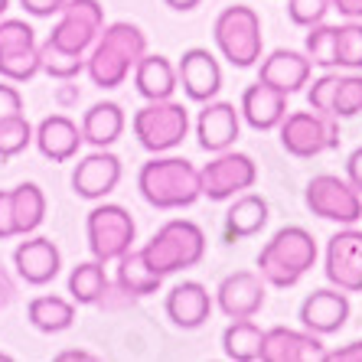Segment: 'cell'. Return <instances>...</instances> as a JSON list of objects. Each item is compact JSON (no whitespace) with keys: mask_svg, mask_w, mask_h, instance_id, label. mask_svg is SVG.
I'll return each instance as SVG.
<instances>
[{"mask_svg":"<svg viewBox=\"0 0 362 362\" xmlns=\"http://www.w3.org/2000/svg\"><path fill=\"white\" fill-rule=\"evenodd\" d=\"M147 52V36L141 26L118 20L108 23L92 42V49L85 56V72L98 88H118L127 82V76L134 72L141 56Z\"/></svg>","mask_w":362,"mask_h":362,"instance_id":"cell-1","label":"cell"},{"mask_svg":"<svg viewBox=\"0 0 362 362\" xmlns=\"http://www.w3.org/2000/svg\"><path fill=\"white\" fill-rule=\"evenodd\" d=\"M137 189L153 209H189L202 196L199 170L177 153H153L137 173Z\"/></svg>","mask_w":362,"mask_h":362,"instance_id":"cell-2","label":"cell"},{"mask_svg":"<svg viewBox=\"0 0 362 362\" xmlns=\"http://www.w3.org/2000/svg\"><path fill=\"white\" fill-rule=\"evenodd\" d=\"M317 258H320L317 238L303 226H284L262 245L255 264H258L264 284L287 291V287L300 284V278L317 264Z\"/></svg>","mask_w":362,"mask_h":362,"instance_id":"cell-3","label":"cell"},{"mask_svg":"<svg viewBox=\"0 0 362 362\" xmlns=\"http://www.w3.org/2000/svg\"><path fill=\"white\" fill-rule=\"evenodd\" d=\"M147 264L157 274H177V271L196 268L206 258V232L189 219H170L151 235V242L141 248Z\"/></svg>","mask_w":362,"mask_h":362,"instance_id":"cell-4","label":"cell"},{"mask_svg":"<svg viewBox=\"0 0 362 362\" xmlns=\"http://www.w3.org/2000/svg\"><path fill=\"white\" fill-rule=\"evenodd\" d=\"M212 40L216 49L222 52V59L235 69H252L258 66L264 52V36H262V17L255 13V7H226L212 23Z\"/></svg>","mask_w":362,"mask_h":362,"instance_id":"cell-5","label":"cell"},{"mask_svg":"<svg viewBox=\"0 0 362 362\" xmlns=\"http://www.w3.org/2000/svg\"><path fill=\"white\" fill-rule=\"evenodd\" d=\"M134 137L144 151L151 153H170L189 134V111L183 101L163 98V101H147L144 108L134 111L131 118Z\"/></svg>","mask_w":362,"mask_h":362,"instance_id":"cell-6","label":"cell"},{"mask_svg":"<svg viewBox=\"0 0 362 362\" xmlns=\"http://www.w3.org/2000/svg\"><path fill=\"white\" fill-rule=\"evenodd\" d=\"M85 235H88L92 258H98L105 264H115L121 255L134 248L137 226L124 206H118V202H98L88 212V219H85Z\"/></svg>","mask_w":362,"mask_h":362,"instance_id":"cell-7","label":"cell"},{"mask_svg":"<svg viewBox=\"0 0 362 362\" xmlns=\"http://www.w3.org/2000/svg\"><path fill=\"white\" fill-rule=\"evenodd\" d=\"M281 147L297 160H310L320 153L339 147V124L333 115L320 111H287L284 121L278 124Z\"/></svg>","mask_w":362,"mask_h":362,"instance_id":"cell-8","label":"cell"},{"mask_svg":"<svg viewBox=\"0 0 362 362\" xmlns=\"http://www.w3.org/2000/svg\"><path fill=\"white\" fill-rule=\"evenodd\" d=\"M303 202L317 219L337 222V226H356L362 219V193L337 173H317L313 180H307Z\"/></svg>","mask_w":362,"mask_h":362,"instance_id":"cell-9","label":"cell"},{"mask_svg":"<svg viewBox=\"0 0 362 362\" xmlns=\"http://www.w3.org/2000/svg\"><path fill=\"white\" fill-rule=\"evenodd\" d=\"M40 76V42L26 20L0 17V78L26 85Z\"/></svg>","mask_w":362,"mask_h":362,"instance_id":"cell-10","label":"cell"},{"mask_svg":"<svg viewBox=\"0 0 362 362\" xmlns=\"http://www.w3.org/2000/svg\"><path fill=\"white\" fill-rule=\"evenodd\" d=\"M258 183V163L242 151H222L212 153V160L199 170V186L202 196L209 202H226L232 196L245 193Z\"/></svg>","mask_w":362,"mask_h":362,"instance_id":"cell-11","label":"cell"},{"mask_svg":"<svg viewBox=\"0 0 362 362\" xmlns=\"http://www.w3.org/2000/svg\"><path fill=\"white\" fill-rule=\"evenodd\" d=\"M105 30V10L98 0H66L59 10V23L52 26L46 40L76 56H88L92 42Z\"/></svg>","mask_w":362,"mask_h":362,"instance_id":"cell-12","label":"cell"},{"mask_svg":"<svg viewBox=\"0 0 362 362\" xmlns=\"http://www.w3.org/2000/svg\"><path fill=\"white\" fill-rule=\"evenodd\" d=\"M323 274L346 294H362V228L343 226L329 235L323 252Z\"/></svg>","mask_w":362,"mask_h":362,"instance_id":"cell-13","label":"cell"},{"mask_svg":"<svg viewBox=\"0 0 362 362\" xmlns=\"http://www.w3.org/2000/svg\"><path fill=\"white\" fill-rule=\"evenodd\" d=\"M349 313H353L349 294L329 284L303 297L300 310H297V320H300L303 329H310L317 337H333V333H339L346 327Z\"/></svg>","mask_w":362,"mask_h":362,"instance_id":"cell-14","label":"cell"},{"mask_svg":"<svg viewBox=\"0 0 362 362\" xmlns=\"http://www.w3.org/2000/svg\"><path fill=\"white\" fill-rule=\"evenodd\" d=\"M216 307L226 313L228 320H242V317H255L262 313L264 297H268V284L258 271H235L226 274L216 287Z\"/></svg>","mask_w":362,"mask_h":362,"instance_id":"cell-15","label":"cell"},{"mask_svg":"<svg viewBox=\"0 0 362 362\" xmlns=\"http://www.w3.org/2000/svg\"><path fill=\"white\" fill-rule=\"evenodd\" d=\"M242 134V111L232 101H202V111L196 115V141L206 153H222L235 147Z\"/></svg>","mask_w":362,"mask_h":362,"instance_id":"cell-16","label":"cell"},{"mask_svg":"<svg viewBox=\"0 0 362 362\" xmlns=\"http://www.w3.org/2000/svg\"><path fill=\"white\" fill-rule=\"evenodd\" d=\"M262 362H327V346L303 327H271L264 329Z\"/></svg>","mask_w":362,"mask_h":362,"instance_id":"cell-17","label":"cell"},{"mask_svg":"<svg viewBox=\"0 0 362 362\" xmlns=\"http://www.w3.org/2000/svg\"><path fill=\"white\" fill-rule=\"evenodd\" d=\"M177 78H180L183 95L189 101H196V105L212 101L222 92V66H219V59H216L209 49H202V46H193V49H186L183 56H180Z\"/></svg>","mask_w":362,"mask_h":362,"instance_id":"cell-18","label":"cell"},{"mask_svg":"<svg viewBox=\"0 0 362 362\" xmlns=\"http://www.w3.org/2000/svg\"><path fill=\"white\" fill-rule=\"evenodd\" d=\"M13 268H17L20 281L33 287H42L49 281L59 278L62 271V252L59 245L46 235H26V242H20L13 248Z\"/></svg>","mask_w":362,"mask_h":362,"instance_id":"cell-19","label":"cell"},{"mask_svg":"<svg viewBox=\"0 0 362 362\" xmlns=\"http://www.w3.org/2000/svg\"><path fill=\"white\" fill-rule=\"evenodd\" d=\"M121 183V160L108 147H95V153L82 157L72 170V189L82 199H105L108 193H115V186Z\"/></svg>","mask_w":362,"mask_h":362,"instance_id":"cell-20","label":"cell"},{"mask_svg":"<svg viewBox=\"0 0 362 362\" xmlns=\"http://www.w3.org/2000/svg\"><path fill=\"white\" fill-rule=\"evenodd\" d=\"M313 62L307 59V52L297 49H274L258 59V82L271 85L284 95H294L310 85Z\"/></svg>","mask_w":362,"mask_h":362,"instance_id":"cell-21","label":"cell"},{"mask_svg":"<svg viewBox=\"0 0 362 362\" xmlns=\"http://www.w3.org/2000/svg\"><path fill=\"white\" fill-rule=\"evenodd\" d=\"M212 307H216V297L199 281H180L177 287H170L167 300H163L170 323L180 329H199L212 317Z\"/></svg>","mask_w":362,"mask_h":362,"instance_id":"cell-22","label":"cell"},{"mask_svg":"<svg viewBox=\"0 0 362 362\" xmlns=\"http://www.w3.org/2000/svg\"><path fill=\"white\" fill-rule=\"evenodd\" d=\"M33 141L46 160L66 163L78 153L85 137H82V127L69 118V115H49V118H42L33 127Z\"/></svg>","mask_w":362,"mask_h":362,"instance_id":"cell-23","label":"cell"},{"mask_svg":"<svg viewBox=\"0 0 362 362\" xmlns=\"http://www.w3.org/2000/svg\"><path fill=\"white\" fill-rule=\"evenodd\" d=\"M238 111H242L245 124L255 127V131H278V124L284 121V115L291 108H287L284 92H278V88H271L264 82H255L242 92Z\"/></svg>","mask_w":362,"mask_h":362,"instance_id":"cell-24","label":"cell"},{"mask_svg":"<svg viewBox=\"0 0 362 362\" xmlns=\"http://www.w3.org/2000/svg\"><path fill=\"white\" fill-rule=\"evenodd\" d=\"M268 199L258 193H238L232 196V206H228L226 212V226H222V232H226V242H242V238H252L258 235L264 226H268Z\"/></svg>","mask_w":362,"mask_h":362,"instance_id":"cell-25","label":"cell"},{"mask_svg":"<svg viewBox=\"0 0 362 362\" xmlns=\"http://www.w3.org/2000/svg\"><path fill=\"white\" fill-rule=\"evenodd\" d=\"M131 76H134V88L144 101L173 98V92L180 88L177 66H173L167 56H151V52H144Z\"/></svg>","mask_w":362,"mask_h":362,"instance_id":"cell-26","label":"cell"},{"mask_svg":"<svg viewBox=\"0 0 362 362\" xmlns=\"http://www.w3.org/2000/svg\"><path fill=\"white\" fill-rule=\"evenodd\" d=\"M115 264H118V268H115V287H118L124 297H151L160 291L163 274H157V271L147 264L141 248L124 252Z\"/></svg>","mask_w":362,"mask_h":362,"instance_id":"cell-27","label":"cell"},{"mask_svg":"<svg viewBox=\"0 0 362 362\" xmlns=\"http://www.w3.org/2000/svg\"><path fill=\"white\" fill-rule=\"evenodd\" d=\"M124 127H127V118L118 101H98V105H92V108L85 111L82 137L92 147H111V144L124 134Z\"/></svg>","mask_w":362,"mask_h":362,"instance_id":"cell-28","label":"cell"},{"mask_svg":"<svg viewBox=\"0 0 362 362\" xmlns=\"http://www.w3.org/2000/svg\"><path fill=\"white\" fill-rule=\"evenodd\" d=\"M26 317L40 333H62L76 323V300L59 294H40L30 300Z\"/></svg>","mask_w":362,"mask_h":362,"instance_id":"cell-29","label":"cell"},{"mask_svg":"<svg viewBox=\"0 0 362 362\" xmlns=\"http://www.w3.org/2000/svg\"><path fill=\"white\" fill-rule=\"evenodd\" d=\"M262 343H264V329L252 317L232 320L222 329V353L235 362H258L262 359Z\"/></svg>","mask_w":362,"mask_h":362,"instance_id":"cell-30","label":"cell"},{"mask_svg":"<svg viewBox=\"0 0 362 362\" xmlns=\"http://www.w3.org/2000/svg\"><path fill=\"white\" fill-rule=\"evenodd\" d=\"M10 202H13V228L17 235H33L46 219V193L36 183H20L10 189Z\"/></svg>","mask_w":362,"mask_h":362,"instance_id":"cell-31","label":"cell"},{"mask_svg":"<svg viewBox=\"0 0 362 362\" xmlns=\"http://www.w3.org/2000/svg\"><path fill=\"white\" fill-rule=\"evenodd\" d=\"M108 274H105V262L92 258V262H78L76 268L69 271V297L76 303H98L108 294Z\"/></svg>","mask_w":362,"mask_h":362,"instance_id":"cell-32","label":"cell"},{"mask_svg":"<svg viewBox=\"0 0 362 362\" xmlns=\"http://www.w3.org/2000/svg\"><path fill=\"white\" fill-rule=\"evenodd\" d=\"M40 72H46L49 78H59V82H72L85 72V56L76 52H66L59 46H52L49 40L40 42Z\"/></svg>","mask_w":362,"mask_h":362,"instance_id":"cell-33","label":"cell"},{"mask_svg":"<svg viewBox=\"0 0 362 362\" xmlns=\"http://www.w3.org/2000/svg\"><path fill=\"white\" fill-rule=\"evenodd\" d=\"M303 52H307V59H310L313 66L337 69V26H329V23L307 26Z\"/></svg>","mask_w":362,"mask_h":362,"instance_id":"cell-34","label":"cell"},{"mask_svg":"<svg viewBox=\"0 0 362 362\" xmlns=\"http://www.w3.org/2000/svg\"><path fill=\"white\" fill-rule=\"evenodd\" d=\"M33 144V124L26 115H7L0 118V160H13Z\"/></svg>","mask_w":362,"mask_h":362,"instance_id":"cell-35","label":"cell"},{"mask_svg":"<svg viewBox=\"0 0 362 362\" xmlns=\"http://www.w3.org/2000/svg\"><path fill=\"white\" fill-rule=\"evenodd\" d=\"M337 69H362V23L349 20V23L337 26Z\"/></svg>","mask_w":362,"mask_h":362,"instance_id":"cell-36","label":"cell"},{"mask_svg":"<svg viewBox=\"0 0 362 362\" xmlns=\"http://www.w3.org/2000/svg\"><path fill=\"white\" fill-rule=\"evenodd\" d=\"M362 115V72L339 76L337 92H333V118H356Z\"/></svg>","mask_w":362,"mask_h":362,"instance_id":"cell-37","label":"cell"},{"mask_svg":"<svg viewBox=\"0 0 362 362\" xmlns=\"http://www.w3.org/2000/svg\"><path fill=\"white\" fill-rule=\"evenodd\" d=\"M329 10H333L329 0H287V17L294 26H303V30L323 23Z\"/></svg>","mask_w":362,"mask_h":362,"instance_id":"cell-38","label":"cell"},{"mask_svg":"<svg viewBox=\"0 0 362 362\" xmlns=\"http://www.w3.org/2000/svg\"><path fill=\"white\" fill-rule=\"evenodd\" d=\"M337 82H339V76H333V72L313 78L310 88H307V105H310L313 111H320V115H333V92H337Z\"/></svg>","mask_w":362,"mask_h":362,"instance_id":"cell-39","label":"cell"},{"mask_svg":"<svg viewBox=\"0 0 362 362\" xmlns=\"http://www.w3.org/2000/svg\"><path fill=\"white\" fill-rule=\"evenodd\" d=\"M7 115H23V95H20L17 82H0V118Z\"/></svg>","mask_w":362,"mask_h":362,"instance_id":"cell-40","label":"cell"},{"mask_svg":"<svg viewBox=\"0 0 362 362\" xmlns=\"http://www.w3.org/2000/svg\"><path fill=\"white\" fill-rule=\"evenodd\" d=\"M4 238H17L13 228V202H10V189H0V242Z\"/></svg>","mask_w":362,"mask_h":362,"instance_id":"cell-41","label":"cell"},{"mask_svg":"<svg viewBox=\"0 0 362 362\" xmlns=\"http://www.w3.org/2000/svg\"><path fill=\"white\" fill-rule=\"evenodd\" d=\"M66 0H20V7L30 17H59V10Z\"/></svg>","mask_w":362,"mask_h":362,"instance_id":"cell-42","label":"cell"},{"mask_svg":"<svg viewBox=\"0 0 362 362\" xmlns=\"http://www.w3.org/2000/svg\"><path fill=\"white\" fill-rule=\"evenodd\" d=\"M327 362H362V339H353L339 349H327Z\"/></svg>","mask_w":362,"mask_h":362,"instance_id":"cell-43","label":"cell"},{"mask_svg":"<svg viewBox=\"0 0 362 362\" xmlns=\"http://www.w3.org/2000/svg\"><path fill=\"white\" fill-rule=\"evenodd\" d=\"M346 180L362 193V147H356V151L349 153V160H346Z\"/></svg>","mask_w":362,"mask_h":362,"instance_id":"cell-44","label":"cell"},{"mask_svg":"<svg viewBox=\"0 0 362 362\" xmlns=\"http://www.w3.org/2000/svg\"><path fill=\"white\" fill-rule=\"evenodd\" d=\"M329 7L339 10L346 20H362V0H329Z\"/></svg>","mask_w":362,"mask_h":362,"instance_id":"cell-45","label":"cell"},{"mask_svg":"<svg viewBox=\"0 0 362 362\" xmlns=\"http://www.w3.org/2000/svg\"><path fill=\"white\" fill-rule=\"evenodd\" d=\"M13 297H17V284H13V278H10L7 271L0 268V310H4Z\"/></svg>","mask_w":362,"mask_h":362,"instance_id":"cell-46","label":"cell"},{"mask_svg":"<svg viewBox=\"0 0 362 362\" xmlns=\"http://www.w3.org/2000/svg\"><path fill=\"white\" fill-rule=\"evenodd\" d=\"M56 359H59V362H76V359H78V362H95L98 356L88 353V349H66V353H59Z\"/></svg>","mask_w":362,"mask_h":362,"instance_id":"cell-47","label":"cell"},{"mask_svg":"<svg viewBox=\"0 0 362 362\" xmlns=\"http://www.w3.org/2000/svg\"><path fill=\"white\" fill-rule=\"evenodd\" d=\"M170 10H177V13H189V10H196L202 4V0H163Z\"/></svg>","mask_w":362,"mask_h":362,"instance_id":"cell-48","label":"cell"},{"mask_svg":"<svg viewBox=\"0 0 362 362\" xmlns=\"http://www.w3.org/2000/svg\"><path fill=\"white\" fill-rule=\"evenodd\" d=\"M7 7H10V0H0V17L7 13Z\"/></svg>","mask_w":362,"mask_h":362,"instance_id":"cell-49","label":"cell"},{"mask_svg":"<svg viewBox=\"0 0 362 362\" xmlns=\"http://www.w3.org/2000/svg\"><path fill=\"white\" fill-rule=\"evenodd\" d=\"M0 362H7V353H0Z\"/></svg>","mask_w":362,"mask_h":362,"instance_id":"cell-50","label":"cell"}]
</instances>
